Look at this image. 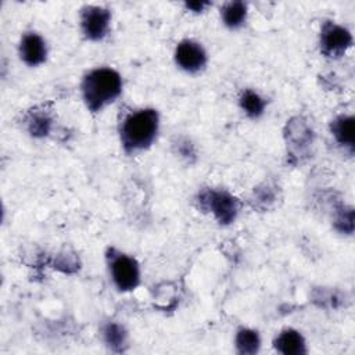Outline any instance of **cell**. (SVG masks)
<instances>
[{
	"label": "cell",
	"mask_w": 355,
	"mask_h": 355,
	"mask_svg": "<svg viewBox=\"0 0 355 355\" xmlns=\"http://www.w3.org/2000/svg\"><path fill=\"white\" fill-rule=\"evenodd\" d=\"M159 128V115L154 108H141L123 116L119 125V137L125 153L135 154L147 150L155 140Z\"/></svg>",
	"instance_id": "cell-1"
},
{
	"label": "cell",
	"mask_w": 355,
	"mask_h": 355,
	"mask_svg": "<svg viewBox=\"0 0 355 355\" xmlns=\"http://www.w3.org/2000/svg\"><path fill=\"white\" fill-rule=\"evenodd\" d=\"M80 89L87 110L98 112L119 97L122 78L112 68H96L85 75Z\"/></svg>",
	"instance_id": "cell-2"
},
{
	"label": "cell",
	"mask_w": 355,
	"mask_h": 355,
	"mask_svg": "<svg viewBox=\"0 0 355 355\" xmlns=\"http://www.w3.org/2000/svg\"><path fill=\"white\" fill-rule=\"evenodd\" d=\"M107 262L115 287L119 291H132L140 283V268L133 257H129L115 248L107 252Z\"/></svg>",
	"instance_id": "cell-3"
},
{
	"label": "cell",
	"mask_w": 355,
	"mask_h": 355,
	"mask_svg": "<svg viewBox=\"0 0 355 355\" xmlns=\"http://www.w3.org/2000/svg\"><path fill=\"white\" fill-rule=\"evenodd\" d=\"M197 201L201 209L211 212L220 225H230L239 214V200L225 190L204 189Z\"/></svg>",
	"instance_id": "cell-4"
},
{
	"label": "cell",
	"mask_w": 355,
	"mask_h": 355,
	"mask_svg": "<svg viewBox=\"0 0 355 355\" xmlns=\"http://www.w3.org/2000/svg\"><path fill=\"white\" fill-rule=\"evenodd\" d=\"M320 53L329 58H338L352 44V35L349 31L333 21H326L320 29Z\"/></svg>",
	"instance_id": "cell-5"
},
{
	"label": "cell",
	"mask_w": 355,
	"mask_h": 355,
	"mask_svg": "<svg viewBox=\"0 0 355 355\" xmlns=\"http://www.w3.org/2000/svg\"><path fill=\"white\" fill-rule=\"evenodd\" d=\"M111 12L101 6H85L80 10V29L86 39L98 42L104 39L110 31Z\"/></svg>",
	"instance_id": "cell-6"
},
{
	"label": "cell",
	"mask_w": 355,
	"mask_h": 355,
	"mask_svg": "<svg viewBox=\"0 0 355 355\" xmlns=\"http://www.w3.org/2000/svg\"><path fill=\"white\" fill-rule=\"evenodd\" d=\"M175 61L180 69L189 73H197L205 68L208 57L198 42L184 39L176 46Z\"/></svg>",
	"instance_id": "cell-7"
},
{
	"label": "cell",
	"mask_w": 355,
	"mask_h": 355,
	"mask_svg": "<svg viewBox=\"0 0 355 355\" xmlns=\"http://www.w3.org/2000/svg\"><path fill=\"white\" fill-rule=\"evenodd\" d=\"M19 57L29 67H37L46 61L47 46L44 39L36 32H28L19 42Z\"/></svg>",
	"instance_id": "cell-8"
},
{
	"label": "cell",
	"mask_w": 355,
	"mask_h": 355,
	"mask_svg": "<svg viewBox=\"0 0 355 355\" xmlns=\"http://www.w3.org/2000/svg\"><path fill=\"white\" fill-rule=\"evenodd\" d=\"M276 351L284 355L305 354V340L300 331L294 329H284L273 341Z\"/></svg>",
	"instance_id": "cell-9"
},
{
	"label": "cell",
	"mask_w": 355,
	"mask_h": 355,
	"mask_svg": "<svg viewBox=\"0 0 355 355\" xmlns=\"http://www.w3.org/2000/svg\"><path fill=\"white\" fill-rule=\"evenodd\" d=\"M331 135L336 141L351 151L354 150V116L352 115H340L330 125Z\"/></svg>",
	"instance_id": "cell-10"
},
{
	"label": "cell",
	"mask_w": 355,
	"mask_h": 355,
	"mask_svg": "<svg viewBox=\"0 0 355 355\" xmlns=\"http://www.w3.org/2000/svg\"><path fill=\"white\" fill-rule=\"evenodd\" d=\"M247 4L244 1H229L220 8L223 24L230 29H237L244 25L247 19Z\"/></svg>",
	"instance_id": "cell-11"
},
{
	"label": "cell",
	"mask_w": 355,
	"mask_h": 355,
	"mask_svg": "<svg viewBox=\"0 0 355 355\" xmlns=\"http://www.w3.org/2000/svg\"><path fill=\"white\" fill-rule=\"evenodd\" d=\"M51 123H53V121H51L49 112H46L43 110L29 112L28 119H26L28 130L35 137L47 136L50 129H51Z\"/></svg>",
	"instance_id": "cell-12"
},
{
	"label": "cell",
	"mask_w": 355,
	"mask_h": 355,
	"mask_svg": "<svg viewBox=\"0 0 355 355\" xmlns=\"http://www.w3.org/2000/svg\"><path fill=\"white\" fill-rule=\"evenodd\" d=\"M103 337L105 344L112 349V351H122L123 347L126 345V330L123 326L115 322H110L104 326L103 329Z\"/></svg>",
	"instance_id": "cell-13"
},
{
	"label": "cell",
	"mask_w": 355,
	"mask_h": 355,
	"mask_svg": "<svg viewBox=\"0 0 355 355\" xmlns=\"http://www.w3.org/2000/svg\"><path fill=\"white\" fill-rule=\"evenodd\" d=\"M265 100L254 90L247 89L240 96V107L251 118L261 116L265 110Z\"/></svg>",
	"instance_id": "cell-14"
},
{
	"label": "cell",
	"mask_w": 355,
	"mask_h": 355,
	"mask_svg": "<svg viewBox=\"0 0 355 355\" xmlns=\"http://www.w3.org/2000/svg\"><path fill=\"white\" fill-rule=\"evenodd\" d=\"M259 336L251 329H240L236 334V347L240 354H255L259 349Z\"/></svg>",
	"instance_id": "cell-15"
},
{
	"label": "cell",
	"mask_w": 355,
	"mask_h": 355,
	"mask_svg": "<svg viewBox=\"0 0 355 355\" xmlns=\"http://www.w3.org/2000/svg\"><path fill=\"white\" fill-rule=\"evenodd\" d=\"M208 6H209L208 1H189V3H186V7L191 11H194V12H201Z\"/></svg>",
	"instance_id": "cell-16"
}]
</instances>
